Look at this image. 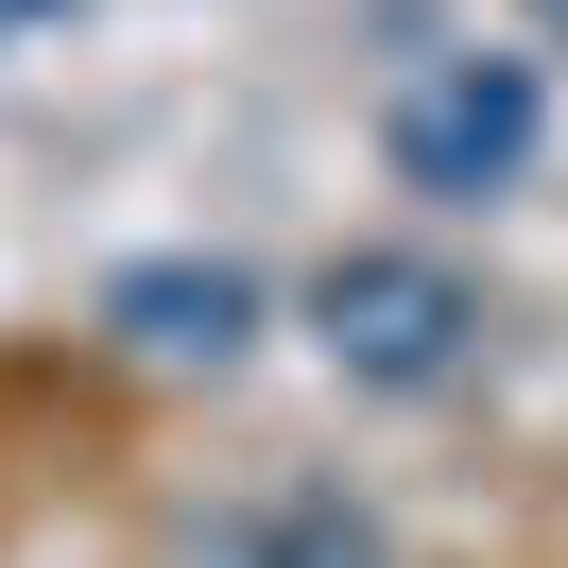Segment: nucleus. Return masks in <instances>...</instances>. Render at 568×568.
I'll use <instances>...</instances> for the list:
<instances>
[{
	"label": "nucleus",
	"instance_id": "f257e3e1",
	"mask_svg": "<svg viewBox=\"0 0 568 568\" xmlns=\"http://www.w3.org/2000/svg\"><path fill=\"white\" fill-rule=\"evenodd\" d=\"M311 345L345 362L362 396H430L465 345H483V293H465L448 258H396V242H362V258H327V276H311Z\"/></svg>",
	"mask_w": 568,
	"mask_h": 568
},
{
	"label": "nucleus",
	"instance_id": "f03ea898",
	"mask_svg": "<svg viewBox=\"0 0 568 568\" xmlns=\"http://www.w3.org/2000/svg\"><path fill=\"white\" fill-rule=\"evenodd\" d=\"M534 70L517 52H430L414 87H396V121H379V155H396V190H430V207H483V190H517L534 173Z\"/></svg>",
	"mask_w": 568,
	"mask_h": 568
},
{
	"label": "nucleus",
	"instance_id": "7ed1b4c3",
	"mask_svg": "<svg viewBox=\"0 0 568 568\" xmlns=\"http://www.w3.org/2000/svg\"><path fill=\"white\" fill-rule=\"evenodd\" d=\"M104 327H121V345H155V362H242L258 276H242V258H139V276L104 293Z\"/></svg>",
	"mask_w": 568,
	"mask_h": 568
},
{
	"label": "nucleus",
	"instance_id": "20e7f679",
	"mask_svg": "<svg viewBox=\"0 0 568 568\" xmlns=\"http://www.w3.org/2000/svg\"><path fill=\"white\" fill-rule=\"evenodd\" d=\"M258 568H379V517H345V499H276Z\"/></svg>",
	"mask_w": 568,
	"mask_h": 568
},
{
	"label": "nucleus",
	"instance_id": "39448f33",
	"mask_svg": "<svg viewBox=\"0 0 568 568\" xmlns=\"http://www.w3.org/2000/svg\"><path fill=\"white\" fill-rule=\"evenodd\" d=\"M534 18H551V36H568V0H534Z\"/></svg>",
	"mask_w": 568,
	"mask_h": 568
},
{
	"label": "nucleus",
	"instance_id": "423d86ee",
	"mask_svg": "<svg viewBox=\"0 0 568 568\" xmlns=\"http://www.w3.org/2000/svg\"><path fill=\"white\" fill-rule=\"evenodd\" d=\"M0 18H36V0H0Z\"/></svg>",
	"mask_w": 568,
	"mask_h": 568
}]
</instances>
